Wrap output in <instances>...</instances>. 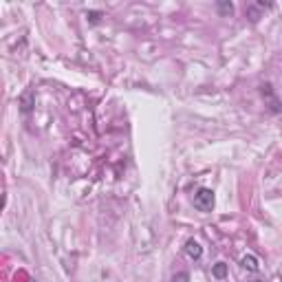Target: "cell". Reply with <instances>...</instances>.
Instances as JSON below:
<instances>
[{
	"label": "cell",
	"mask_w": 282,
	"mask_h": 282,
	"mask_svg": "<svg viewBox=\"0 0 282 282\" xmlns=\"http://www.w3.org/2000/svg\"><path fill=\"white\" fill-rule=\"evenodd\" d=\"M216 205V199H214V192H212L210 187H199L197 192H194V207H197L199 212H212Z\"/></svg>",
	"instance_id": "6da1fadb"
},
{
	"label": "cell",
	"mask_w": 282,
	"mask_h": 282,
	"mask_svg": "<svg viewBox=\"0 0 282 282\" xmlns=\"http://www.w3.org/2000/svg\"><path fill=\"white\" fill-rule=\"evenodd\" d=\"M185 254H187V258H192V260H199V258L203 256V247L199 245V240L190 238L185 243Z\"/></svg>",
	"instance_id": "7a4b0ae2"
},
{
	"label": "cell",
	"mask_w": 282,
	"mask_h": 282,
	"mask_svg": "<svg viewBox=\"0 0 282 282\" xmlns=\"http://www.w3.org/2000/svg\"><path fill=\"white\" fill-rule=\"evenodd\" d=\"M33 106H36V97H33V90H25V95L20 97V111L29 115L33 111Z\"/></svg>",
	"instance_id": "3957f363"
},
{
	"label": "cell",
	"mask_w": 282,
	"mask_h": 282,
	"mask_svg": "<svg viewBox=\"0 0 282 282\" xmlns=\"http://www.w3.org/2000/svg\"><path fill=\"white\" fill-rule=\"evenodd\" d=\"M240 267L247 269V271H251V273H256L258 269H260V262H258V258H256V256L247 254V256L240 258Z\"/></svg>",
	"instance_id": "277c9868"
},
{
	"label": "cell",
	"mask_w": 282,
	"mask_h": 282,
	"mask_svg": "<svg viewBox=\"0 0 282 282\" xmlns=\"http://www.w3.org/2000/svg\"><path fill=\"white\" fill-rule=\"evenodd\" d=\"M260 90H262V97L267 95L269 104H271V111H273V113H278V111H280V102L275 100V95H273V90H271V84H264Z\"/></svg>",
	"instance_id": "5b68a950"
},
{
	"label": "cell",
	"mask_w": 282,
	"mask_h": 282,
	"mask_svg": "<svg viewBox=\"0 0 282 282\" xmlns=\"http://www.w3.org/2000/svg\"><path fill=\"white\" fill-rule=\"evenodd\" d=\"M269 7H271V3H256V5H249V7H247V16H249V18L256 22L258 18H260V16H258V11H260V9H269Z\"/></svg>",
	"instance_id": "8992f818"
},
{
	"label": "cell",
	"mask_w": 282,
	"mask_h": 282,
	"mask_svg": "<svg viewBox=\"0 0 282 282\" xmlns=\"http://www.w3.org/2000/svg\"><path fill=\"white\" fill-rule=\"evenodd\" d=\"M227 273H229V269H227L225 262H216L214 267H212V275H214L216 280H225Z\"/></svg>",
	"instance_id": "52a82bcc"
},
{
	"label": "cell",
	"mask_w": 282,
	"mask_h": 282,
	"mask_svg": "<svg viewBox=\"0 0 282 282\" xmlns=\"http://www.w3.org/2000/svg\"><path fill=\"white\" fill-rule=\"evenodd\" d=\"M216 9H218V14H221V16H232L234 5L229 3V0H218V3H216Z\"/></svg>",
	"instance_id": "ba28073f"
},
{
	"label": "cell",
	"mask_w": 282,
	"mask_h": 282,
	"mask_svg": "<svg viewBox=\"0 0 282 282\" xmlns=\"http://www.w3.org/2000/svg\"><path fill=\"white\" fill-rule=\"evenodd\" d=\"M102 11H88V14H86V18H88V22H90V25H97V22H100L102 20Z\"/></svg>",
	"instance_id": "9c48e42d"
},
{
	"label": "cell",
	"mask_w": 282,
	"mask_h": 282,
	"mask_svg": "<svg viewBox=\"0 0 282 282\" xmlns=\"http://www.w3.org/2000/svg\"><path fill=\"white\" fill-rule=\"evenodd\" d=\"M172 282H190V273L187 271H179L172 275Z\"/></svg>",
	"instance_id": "30bf717a"
},
{
	"label": "cell",
	"mask_w": 282,
	"mask_h": 282,
	"mask_svg": "<svg viewBox=\"0 0 282 282\" xmlns=\"http://www.w3.org/2000/svg\"><path fill=\"white\" fill-rule=\"evenodd\" d=\"M249 282H262V280H249Z\"/></svg>",
	"instance_id": "8fae6325"
},
{
	"label": "cell",
	"mask_w": 282,
	"mask_h": 282,
	"mask_svg": "<svg viewBox=\"0 0 282 282\" xmlns=\"http://www.w3.org/2000/svg\"><path fill=\"white\" fill-rule=\"evenodd\" d=\"M31 282H36V280H31Z\"/></svg>",
	"instance_id": "7c38bea8"
}]
</instances>
